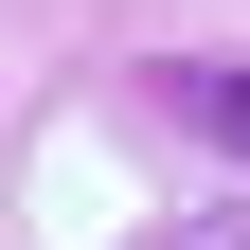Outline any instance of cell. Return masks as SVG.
I'll list each match as a JSON object with an SVG mask.
<instances>
[{
	"label": "cell",
	"mask_w": 250,
	"mask_h": 250,
	"mask_svg": "<svg viewBox=\"0 0 250 250\" xmlns=\"http://www.w3.org/2000/svg\"><path fill=\"white\" fill-rule=\"evenodd\" d=\"M161 107L197 125V143H232V161H250V72H161Z\"/></svg>",
	"instance_id": "obj_1"
}]
</instances>
